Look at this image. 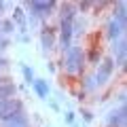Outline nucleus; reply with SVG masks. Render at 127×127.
<instances>
[{
    "instance_id": "nucleus-1",
    "label": "nucleus",
    "mask_w": 127,
    "mask_h": 127,
    "mask_svg": "<svg viewBox=\"0 0 127 127\" xmlns=\"http://www.w3.org/2000/svg\"><path fill=\"white\" fill-rule=\"evenodd\" d=\"M64 70L68 74H78L83 70V66H85V51L81 49V47H70L68 51H66V55H64Z\"/></svg>"
},
{
    "instance_id": "nucleus-2",
    "label": "nucleus",
    "mask_w": 127,
    "mask_h": 127,
    "mask_svg": "<svg viewBox=\"0 0 127 127\" xmlns=\"http://www.w3.org/2000/svg\"><path fill=\"white\" fill-rule=\"evenodd\" d=\"M28 11H30L32 17H38V19H45L49 17V15H53V11L57 9V2H53V0H49V2H40V0H30V2H26Z\"/></svg>"
},
{
    "instance_id": "nucleus-3",
    "label": "nucleus",
    "mask_w": 127,
    "mask_h": 127,
    "mask_svg": "<svg viewBox=\"0 0 127 127\" xmlns=\"http://www.w3.org/2000/svg\"><path fill=\"white\" fill-rule=\"evenodd\" d=\"M114 72V62L112 57H106L100 62V66H97V72L93 74V81H95V87H102L106 85V83L110 81V76H112Z\"/></svg>"
},
{
    "instance_id": "nucleus-4",
    "label": "nucleus",
    "mask_w": 127,
    "mask_h": 127,
    "mask_svg": "<svg viewBox=\"0 0 127 127\" xmlns=\"http://www.w3.org/2000/svg\"><path fill=\"white\" fill-rule=\"evenodd\" d=\"M72 21H62L59 23V45H62V51H68L72 47V36H74Z\"/></svg>"
},
{
    "instance_id": "nucleus-5",
    "label": "nucleus",
    "mask_w": 127,
    "mask_h": 127,
    "mask_svg": "<svg viewBox=\"0 0 127 127\" xmlns=\"http://www.w3.org/2000/svg\"><path fill=\"white\" fill-rule=\"evenodd\" d=\"M125 121H127V108H125V104H121L119 108L110 110L108 117H106V125H108V127H125Z\"/></svg>"
},
{
    "instance_id": "nucleus-6",
    "label": "nucleus",
    "mask_w": 127,
    "mask_h": 127,
    "mask_svg": "<svg viewBox=\"0 0 127 127\" xmlns=\"http://www.w3.org/2000/svg\"><path fill=\"white\" fill-rule=\"evenodd\" d=\"M15 110H23V102L17 97H9V100H0V121H4L9 114H13Z\"/></svg>"
},
{
    "instance_id": "nucleus-7",
    "label": "nucleus",
    "mask_w": 127,
    "mask_h": 127,
    "mask_svg": "<svg viewBox=\"0 0 127 127\" xmlns=\"http://www.w3.org/2000/svg\"><path fill=\"white\" fill-rule=\"evenodd\" d=\"M2 125L4 127H30V121L26 117V110H15L13 114H9L2 121Z\"/></svg>"
},
{
    "instance_id": "nucleus-8",
    "label": "nucleus",
    "mask_w": 127,
    "mask_h": 127,
    "mask_svg": "<svg viewBox=\"0 0 127 127\" xmlns=\"http://www.w3.org/2000/svg\"><path fill=\"white\" fill-rule=\"evenodd\" d=\"M112 53H114V66H119V68H123L125 66V55H127V42L125 38H119V40L112 42Z\"/></svg>"
},
{
    "instance_id": "nucleus-9",
    "label": "nucleus",
    "mask_w": 127,
    "mask_h": 127,
    "mask_svg": "<svg viewBox=\"0 0 127 127\" xmlns=\"http://www.w3.org/2000/svg\"><path fill=\"white\" fill-rule=\"evenodd\" d=\"M123 32H125V26H121L119 21H114V19H110L108 23H106V38L108 40H119V38H123Z\"/></svg>"
},
{
    "instance_id": "nucleus-10",
    "label": "nucleus",
    "mask_w": 127,
    "mask_h": 127,
    "mask_svg": "<svg viewBox=\"0 0 127 127\" xmlns=\"http://www.w3.org/2000/svg\"><path fill=\"white\" fill-rule=\"evenodd\" d=\"M40 45H42V51H51L55 49V30L53 28H42L40 32Z\"/></svg>"
},
{
    "instance_id": "nucleus-11",
    "label": "nucleus",
    "mask_w": 127,
    "mask_h": 127,
    "mask_svg": "<svg viewBox=\"0 0 127 127\" xmlns=\"http://www.w3.org/2000/svg\"><path fill=\"white\" fill-rule=\"evenodd\" d=\"M32 87H34V91H36V95L40 97V100H49V93H51V87L49 83H47V78H36V81L32 83Z\"/></svg>"
},
{
    "instance_id": "nucleus-12",
    "label": "nucleus",
    "mask_w": 127,
    "mask_h": 127,
    "mask_svg": "<svg viewBox=\"0 0 127 127\" xmlns=\"http://www.w3.org/2000/svg\"><path fill=\"white\" fill-rule=\"evenodd\" d=\"M11 21H13L15 26L19 28V32H21V34H26V30H28V17H26V13H23L21 6H15V11H13V19H11Z\"/></svg>"
},
{
    "instance_id": "nucleus-13",
    "label": "nucleus",
    "mask_w": 127,
    "mask_h": 127,
    "mask_svg": "<svg viewBox=\"0 0 127 127\" xmlns=\"http://www.w3.org/2000/svg\"><path fill=\"white\" fill-rule=\"evenodd\" d=\"M15 93H17V87H15V83H4V85H0V100H9V97H15Z\"/></svg>"
},
{
    "instance_id": "nucleus-14",
    "label": "nucleus",
    "mask_w": 127,
    "mask_h": 127,
    "mask_svg": "<svg viewBox=\"0 0 127 127\" xmlns=\"http://www.w3.org/2000/svg\"><path fill=\"white\" fill-rule=\"evenodd\" d=\"M76 19V6L74 4H62V21Z\"/></svg>"
},
{
    "instance_id": "nucleus-15",
    "label": "nucleus",
    "mask_w": 127,
    "mask_h": 127,
    "mask_svg": "<svg viewBox=\"0 0 127 127\" xmlns=\"http://www.w3.org/2000/svg\"><path fill=\"white\" fill-rule=\"evenodd\" d=\"M114 21H119L121 26H125V19H127V15H125V2H117V11H114Z\"/></svg>"
},
{
    "instance_id": "nucleus-16",
    "label": "nucleus",
    "mask_w": 127,
    "mask_h": 127,
    "mask_svg": "<svg viewBox=\"0 0 127 127\" xmlns=\"http://www.w3.org/2000/svg\"><path fill=\"white\" fill-rule=\"evenodd\" d=\"M21 72H23V78H26V83H28V85H32V83L36 81V76H34V68H30V66L21 64Z\"/></svg>"
},
{
    "instance_id": "nucleus-17",
    "label": "nucleus",
    "mask_w": 127,
    "mask_h": 127,
    "mask_svg": "<svg viewBox=\"0 0 127 127\" xmlns=\"http://www.w3.org/2000/svg\"><path fill=\"white\" fill-rule=\"evenodd\" d=\"M0 30L4 32V34H13V30H15V23L11 21V19H4V21L0 23Z\"/></svg>"
},
{
    "instance_id": "nucleus-18",
    "label": "nucleus",
    "mask_w": 127,
    "mask_h": 127,
    "mask_svg": "<svg viewBox=\"0 0 127 127\" xmlns=\"http://www.w3.org/2000/svg\"><path fill=\"white\" fill-rule=\"evenodd\" d=\"M89 62L91 64H97V62H100V49H93L89 53Z\"/></svg>"
},
{
    "instance_id": "nucleus-19",
    "label": "nucleus",
    "mask_w": 127,
    "mask_h": 127,
    "mask_svg": "<svg viewBox=\"0 0 127 127\" xmlns=\"http://www.w3.org/2000/svg\"><path fill=\"white\" fill-rule=\"evenodd\" d=\"M64 123H68V125H74V112L68 110V112L64 114Z\"/></svg>"
},
{
    "instance_id": "nucleus-20",
    "label": "nucleus",
    "mask_w": 127,
    "mask_h": 127,
    "mask_svg": "<svg viewBox=\"0 0 127 127\" xmlns=\"http://www.w3.org/2000/svg\"><path fill=\"white\" fill-rule=\"evenodd\" d=\"M81 114H83V121H85V123L93 121V112H89V110H81Z\"/></svg>"
},
{
    "instance_id": "nucleus-21",
    "label": "nucleus",
    "mask_w": 127,
    "mask_h": 127,
    "mask_svg": "<svg viewBox=\"0 0 127 127\" xmlns=\"http://www.w3.org/2000/svg\"><path fill=\"white\" fill-rule=\"evenodd\" d=\"M93 87H95L93 76H87V78H85V89H93Z\"/></svg>"
},
{
    "instance_id": "nucleus-22",
    "label": "nucleus",
    "mask_w": 127,
    "mask_h": 127,
    "mask_svg": "<svg viewBox=\"0 0 127 127\" xmlns=\"http://www.w3.org/2000/svg\"><path fill=\"white\" fill-rule=\"evenodd\" d=\"M6 47H9V40L6 38H0V51H4Z\"/></svg>"
},
{
    "instance_id": "nucleus-23",
    "label": "nucleus",
    "mask_w": 127,
    "mask_h": 127,
    "mask_svg": "<svg viewBox=\"0 0 127 127\" xmlns=\"http://www.w3.org/2000/svg\"><path fill=\"white\" fill-rule=\"evenodd\" d=\"M49 104H51V108H53V110H59V106H57V102H53V100H49Z\"/></svg>"
},
{
    "instance_id": "nucleus-24",
    "label": "nucleus",
    "mask_w": 127,
    "mask_h": 127,
    "mask_svg": "<svg viewBox=\"0 0 127 127\" xmlns=\"http://www.w3.org/2000/svg\"><path fill=\"white\" fill-rule=\"evenodd\" d=\"M4 83H11V78H6V76H0V85H4Z\"/></svg>"
},
{
    "instance_id": "nucleus-25",
    "label": "nucleus",
    "mask_w": 127,
    "mask_h": 127,
    "mask_svg": "<svg viewBox=\"0 0 127 127\" xmlns=\"http://www.w3.org/2000/svg\"><path fill=\"white\" fill-rule=\"evenodd\" d=\"M4 6H6V2H2V0H0V15L4 13Z\"/></svg>"
},
{
    "instance_id": "nucleus-26",
    "label": "nucleus",
    "mask_w": 127,
    "mask_h": 127,
    "mask_svg": "<svg viewBox=\"0 0 127 127\" xmlns=\"http://www.w3.org/2000/svg\"><path fill=\"white\" fill-rule=\"evenodd\" d=\"M72 127H78V125H76V123H74V125H72Z\"/></svg>"
}]
</instances>
